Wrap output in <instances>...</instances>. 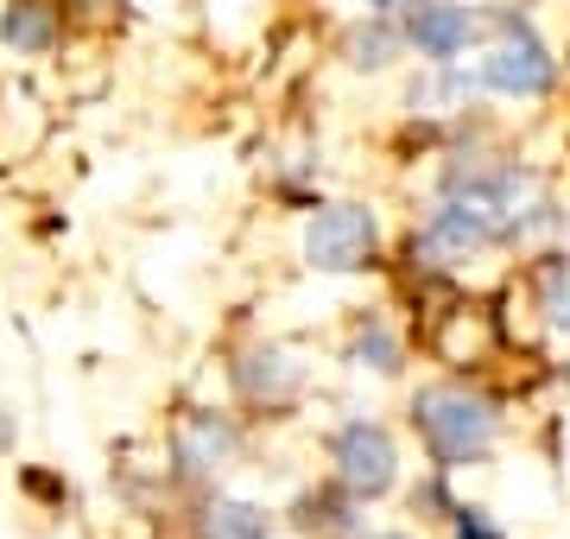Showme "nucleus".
<instances>
[{
  "mask_svg": "<svg viewBox=\"0 0 570 539\" xmlns=\"http://www.w3.org/2000/svg\"><path fill=\"white\" fill-rule=\"evenodd\" d=\"M330 457H336V477H343L348 496H387L393 477H400V451H393L387 425H374V419H355V425H343L336 432V444H330Z\"/></svg>",
  "mask_w": 570,
  "mask_h": 539,
  "instance_id": "nucleus-3",
  "label": "nucleus"
},
{
  "mask_svg": "<svg viewBox=\"0 0 570 539\" xmlns=\"http://www.w3.org/2000/svg\"><path fill=\"white\" fill-rule=\"evenodd\" d=\"M374 242H381L374 209L330 204V209H317V223L305 228V261L317 273H362L367 261H374Z\"/></svg>",
  "mask_w": 570,
  "mask_h": 539,
  "instance_id": "nucleus-2",
  "label": "nucleus"
},
{
  "mask_svg": "<svg viewBox=\"0 0 570 539\" xmlns=\"http://www.w3.org/2000/svg\"><path fill=\"white\" fill-rule=\"evenodd\" d=\"M235 425L223 413H190L171 438V463H178V477H216L228 457H235Z\"/></svg>",
  "mask_w": 570,
  "mask_h": 539,
  "instance_id": "nucleus-6",
  "label": "nucleus"
},
{
  "mask_svg": "<svg viewBox=\"0 0 570 539\" xmlns=\"http://www.w3.org/2000/svg\"><path fill=\"white\" fill-rule=\"evenodd\" d=\"M348 355H355V369H374V374H400V336L387 331V324H362L355 331V343H348Z\"/></svg>",
  "mask_w": 570,
  "mask_h": 539,
  "instance_id": "nucleus-11",
  "label": "nucleus"
},
{
  "mask_svg": "<svg viewBox=\"0 0 570 539\" xmlns=\"http://www.w3.org/2000/svg\"><path fill=\"white\" fill-rule=\"evenodd\" d=\"M482 84L501 96H546L558 84V58L546 51V39L527 20H508V39L482 58Z\"/></svg>",
  "mask_w": 570,
  "mask_h": 539,
  "instance_id": "nucleus-4",
  "label": "nucleus"
},
{
  "mask_svg": "<svg viewBox=\"0 0 570 539\" xmlns=\"http://www.w3.org/2000/svg\"><path fill=\"white\" fill-rule=\"evenodd\" d=\"M273 520L254 501H209L204 508V539H266Z\"/></svg>",
  "mask_w": 570,
  "mask_h": 539,
  "instance_id": "nucleus-9",
  "label": "nucleus"
},
{
  "mask_svg": "<svg viewBox=\"0 0 570 539\" xmlns=\"http://www.w3.org/2000/svg\"><path fill=\"white\" fill-rule=\"evenodd\" d=\"M367 7H374V13H381V20H400V13H419V7H425V0H367Z\"/></svg>",
  "mask_w": 570,
  "mask_h": 539,
  "instance_id": "nucleus-14",
  "label": "nucleus"
},
{
  "mask_svg": "<svg viewBox=\"0 0 570 539\" xmlns=\"http://www.w3.org/2000/svg\"><path fill=\"white\" fill-rule=\"evenodd\" d=\"M546 305H551V324L570 331V286H564V267H546Z\"/></svg>",
  "mask_w": 570,
  "mask_h": 539,
  "instance_id": "nucleus-12",
  "label": "nucleus"
},
{
  "mask_svg": "<svg viewBox=\"0 0 570 539\" xmlns=\"http://www.w3.org/2000/svg\"><path fill=\"white\" fill-rule=\"evenodd\" d=\"M456 533L463 539H501V527L482 520V508H456Z\"/></svg>",
  "mask_w": 570,
  "mask_h": 539,
  "instance_id": "nucleus-13",
  "label": "nucleus"
},
{
  "mask_svg": "<svg viewBox=\"0 0 570 539\" xmlns=\"http://www.w3.org/2000/svg\"><path fill=\"white\" fill-rule=\"evenodd\" d=\"M0 39L13 45V51H51L58 45V7L51 0H7V13H0Z\"/></svg>",
  "mask_w": 570,
  "mask_h": 539,
  "instance_id": "nucleus-8",
  "label": "nucleus"
},
{
  "mask_svg": "<svg viewBox=\"0 0 570 539\" xmlns=\"http://www.w3.org/2000/svg\"><path fill=\"white\" fill-rule=\"evenodd\" d=\"M367 539H406V533H367Z\"/></svg>",
  "mask_w": 570,
  "mask_h": 539,
  "instance_id": "nucleus-15",
  "label": "nucleus"
},
{
  "mask_svg": "<svg viewBox=\"0 0 570 539\" xmlns=\"http://www.w3.org/2000/svg\"><path fill=\"white\" fill-rule=\"evenodd\" d=\"M393 51H400V39L381 26V13H374V26H355V32L343 39V58L355 63V70H387Z\"/></svg>",
  "mask_w": 570,
  "mask_h": 539,
  "instance_id": "nucleus-10",
  "label": "nucleus"
},
{
  "mask_svg": "<svg viewBox=\"0 0 570 539\" xmlns=\"http://www.w3.org/2000/svg\"><path fill=\"white\" fill-rule=\"evenodd\" d=\"M469 39H475V13H469V7L425 0L419 13H406V45L431 63H450L456 51H469Z\"/></svg>",
  "mask_w": 570,
  "mask_h": 539,
  "instance_id": "nucleus-5",
  "label": "nucleus"
},
{
  "mask_svg": "<svg viewBox=\"0 0 570 539\" xmlns=\"http://www.w3.org/2000/svg\"><path fill=\"white\" fill-rule=\"evenodd\" d=\"M412 425L425 438V451L438 457V470H463V463H482L501 432V413H494L489 394H475L463 381H431L412 394Z\"/></svg>",
  "mask_w": 570,
  "mask_h": 539,
  "instance_id": "nucleus-1",
  "label": "nucleus"
},
{
  "mask_svg": "<svg viewBox=\"0 0 570 539\" xmlns=\"http://www.w3.org/2000/svg\"><path fill=\"white\" fill-rule=\"evenodd\" d=\"M235 381H242L247 400H266V406H279V400L298 394V362L285 350H247L235 362Z\"/></svg>",
  "mask_w": 570,
  "mask_h": 539,
  "instance_id": "nucleus-7",
  "label": "nucleus"
}]
</instances>
